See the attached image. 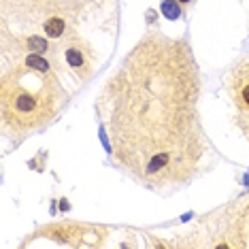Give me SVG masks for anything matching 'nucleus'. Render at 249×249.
Here are the masks:
<instances>
[{
  "mask_svg": "<svg viewBox=\"0 0 249 249\" xmlns=\"http://www.w3.org/2000/svg\"><path fill=\"white\" fill-rule=\"evenodd\" d=\"M98 98L122 168L149 188L194 177L207 143L198 115L200 75L188 43L147 35Z\"/></svg>",
  "mask_w": 249,
  "mask_h": 249,
  "instance_id": "f257e3e1",
  "label": "nucleus"
},
{
  "mask_svg": "<svg viewBox=\"0 0 249 249\" xmlns=\"http://www.w3.org/2000/svg\"><path fill=\"white\" fill-rule=\"evenodd\" d=\"M64 100L66 94L49 71V62L30 53L2 79V124L13 132H32L52 120Z\"/></svg>",
  "mask_w": 249,
  "mask_h": 249,
  "instance_id": "f03ea898",
  "label": "nucleus"
},
{
  "mask_svg": "<svg viewBox=\"0 0 249 249\" xmlns=\"http://www.w3.org/2000/svg\"><path fill=\"white\" fill-rule=\"evenodd\" d=\"M228 94L234 107V122L249 139V58L241 60L228 77Z\"/></svg>",
  "mask_w": 249,
  "mask_h": 249,
  "instance_id": "7ed1b4c3",
  "label": "nucleus"
},
{
  "mask_svg": "<svg viewBox=\"0 0 249 249\" xmlns=\"http://www.w3.org/2000/svg\"><path fill=\"white\" fill-rule=\"evenodd\" d=\"M66 64L81 79L88 77V71L92 72V62H89L86 49H81L79 45H69V47H66Z\"/></svg>",
  "mask_w": 249,
  "mask_h": 249,
  "instance_id": "20e7f679",
  "label": "nucleus"
},
{
  "mask_svg": "<svg viewBox=\"0 0 249 249\" xmlns=\"http://www.w3.org/2000/svg\"><path fill=\"white\" fill-rule=\"evenodd\" d=\"M64 30H66V21L62 18H49L45 21V32H47V36L58 38L64 35Z\"/></svg>",
  "mask_w": 249,
  "mask_h": 249,
  "instance_id": "39448f33",
  "label": "nucleus"
},
{
  "mask_svg": "<svg viewBox=\"0 0 249 249\" xmlns=\"http://www.w3.org/2000/svg\"><path fill=\"white\" fill-rule=\"evenodd\" d=\"M179 2H188V0H179Z\"/></svg>",
  "mask_w": 249,
  "mask_h": 249,
  "instance_id": "423d86ee",
  "label": "nucleus"
}]
</instances>
